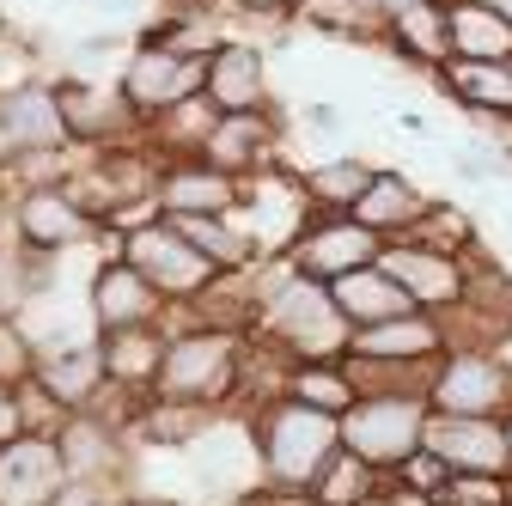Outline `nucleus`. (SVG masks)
<instances>
[{"label":"nucleus","instance_id":"nucleus-37","mask_svg":"<svg viewBox=\"0 0 512 506\" xmlns=\"http://www.w3.org/2000/svg\"><path fill=\"white\" fill-rule=\"evenodd\" d=\"M305 129H311L317 141H342V135H348V116H342L336 104H305Z\"/></svg>","mask_w":512,"mask_h":506},{"label":"nucleus","instance_id":"nucleus-10","mask_svg":"<svg viewBox=\"0 0 512 506\" xmlns=\"http://www.w3.org/2000/svg\"><path fill=\"white\" fill-rule=\"evenodd\" d=\"M86 311H92V336H104V330H141V324H165V299H159V287L128 263V257H110L92 269V281H86Z\"/></svg>","mask_w":512,"mask_h":506},{"label":"nucleus","instance_id":"nucleus-36","mask_svg":"<svg viewBox=\"0 0 512 506\" xmlns=\"http://www.w3.org/2000/svg\"><path fill=\"white\" fill-rule=\"evenodd\" d=\"M31 421H25V391L19 385H0V446H13V439H25Z\"/></svg>","mask_w":512,"mask_h":506},{"label":"nucleus","instance_id":"nucleus-27","mask_svg":"<svg viewBox=\"0 0 512 506\" xmlns=\"http://www.w3.org/2000/svg\"><path fill=\"white\" fill-rule=\"evenodd\" d=\"M293 19L336 43H384V25H391L378 0H299Z\"/></svg>","mask_w":512,"mask_h":506},{"label":"nucleus","instance_id":"nucleus-25","mask_svg":"<svg viewBox=\"0 0 512 506\" xmlns=\"http://www.w3.org/2000/svg\"><path fill=\"white\" fill-rule=\"evenodd\" d=\"M445 31L464 61H512V19L488 0H445Z\"/></svg>","mask_w":512,"mask_h":506},{"label":"nucleus","instance_id":"nucleus-20","mask_svg":"<svg viewBox=\"0 0 512 506\" xmlns=\"http://www.w3.org/2000/svg\"><path fill=\"white\" fill-rule=\"evenodd\" d=\"M104 385H110V372H104V360H98V336L61 348V354H43V366H37V391H43L49 403H61L68 415L92 409V403L104 397Z\"/></svg>","mask_w":512,"mask_h":506},{"label":"nucleus","instance_id":"nucleus-46","mask_svg":"<svg viewBox=\"0 0 512 506\" xmlns=\"http://www.w3.org/2000/svg\"><path fill=\"white\" fill-rule=\"evenodd\" d=\"M506 506H512V500H506Z\"/></svg>","mask_w":512,"mask_h":506},{"label":"nucleus","instance_id":"nucleus-33","mask_svg":"<svg viewBox=\"0 0 512 506\" xmlns=\"http://www.w3.org/2000/svg\"><path fill=\"white\" fill-rule=\"evenodd\" d=\"M506 500H512L506 476H452L439 506H506Z\"/></svg>","mask_w":512,"mask_h":506},{"label":"nucleus","instance_id":"nucleus-40","mask_svg":"<svg viewBox=\"0 0 512 506\" xmlns=\"http://www.w3.org/2000/svg\"><path fill=\"white\" fill-rule=\"evenodd\" d=\"M122 506H177V500H141V494H128Z\"/></svg>","mask_w":512,"mask_h":506},{"label":"nucleus","instance_id":"nucleus-14","mask_svg":"<svg viewBox=\"0 0 512 506\" xmlns=\"http://www.w3.org/2000/svg\"><path fill=\"white\" fill-rule=\"evenodd\" d=\"M202 98L220 110V116H244V110H275V92H269V55L244 43V37H226L208 49V80H202Z\"/></svg>","mask_w":512,"mask_h":506},{"label":"nucleus","instance_id":"nucleus-6","mask_svg":"<svg viewBox=\"0 0 512 506\" xmlns=\"http://www.w3.org/2000/svg\"><path fill=\"white\" fill-rule=\"evenodd\" d=\"M427 409L433 415H512V360L500 348H445L427 378Z\"/></svg>","mask_w":512,"mask_h":506},{"label":"nucleus","instance_id":"nucleus-17","mask_svg":"<svg viewBox=\"0 0 512 506\" xmlns=\"http://www.w3.org/2000/svg\"><path fill=\"white\" fill-rule=\"evenodd\" d=\"M55 446H61V464L80 482H128V433L92 409L68 415L55 427Z\"/></svg>","mask_w":512,"mask_h":506},{"label":"nucleus","instance_id":"nucleus-45","mask_svg":"<svg viewBox=\"0 0 512 506\" xmlns=\"http://www.w3.org/2000/svg\"><path fill=\"white\" fill-rule=\"evenodd\" d=\"M506 488H512V476H506Z\"/></svg>","mask_w":512,"mask_h":506},{"label":"nucleus","instance_id":"nucleus-11","mask_svg":"<svg viewBox=\"0 0 512 506\" xmlns=\"http://www.w3.org/2000/svg\"><path fill=\"white\" fill-rule=\"evenodd\" d=\"M421 452H433L452 476H512L506 421H488V415H433Z\"/></svg>","mask_w":512,"mask_h":506},{"label":"nucleus","instance_id":"nucleus-21","mask_svg":"<svg viewBox=\"0 0 512 506\" xmlns=\"http://www.w3.org/2000/svg\"><path fill=\"white\" fill-rule=\"evenodd\" d=\"M384 49H391L397 61H409V68H421V74H439L445 61H452L445 0H421V7H409V13H391V25H384Z\"/></svg>","mask_w":512,"mask_h":506},{"label":"nucleus","instance_id":"nucleus-18","mask_svg":"<svg viewBox=\"0 0 512 506\" xmlns=\"http://www.w3.org/2000/svg\"><path fill=\"white\" fill-rule=\"evenodd\" d=\"M427 214H433V196H427L409 171H397V165H378L372 189L354 202V220L372 226L384 244H391V238H415L427 226Z\"/></svg>","mask_w":512,"mask_h":506},{"label":"nucleus","instance_id":"nucleus-16","mask_svg":"<svg viewBox=\"0 0 512 506\" xmlns=\"http://www.w3.org/2000/svg\"><path fill=\"white\" fill-rule=\"evenodd\" d=\"M61 488H68V464L55 433H25L0 446V506H55Z\"/></svg>","mask_w":512,"mask_h":506},{"label":"nucleus","instance_id":"nucleus-2","mask_svg":"<svg viewBox=\"0 0 512 506\" xmlns=\"http://www.w3.org/2000/svg\"><path fill=\"white\" fill-rule=\"evenodd\" d=\"M165 330H171V342H165V366H159V391L153 397L232 409L250 336L244 330H214V324H189V318L183 324L165 318Z\"/></svg>","mask_w":512,"mask_h":506},{"label":"nucleus","instance_id":"nucleus-13","mask_svg":"<svg viewBox=\"0 0 512 506\" xmlns=\"http://www.w3.org/2000/svg\"><path fill=\"white\" fill-rule=\"evenodd\" d=\"M244 177H232V171H220V165H208V159H171L165 171H159V214L165 220H226V214H238L244 208Z\"/></svg>","mask_w":512,"mask_h":506},{"label":"nucleus","instance_id":"nucleus-19","mask_svg":"<svg viewBox=\"0 0 512 506\" xmlns=\"http://www.w3.org/2000/svg\"><path fill=\"white\" fill-rule=\"evenodd\" d=\"M165 342H171L165 324L104 330V336H98V360H104V372H110V385H116V391H135V397H153V391H159V366H165Z\"/></svg>","mask_w":512,"mask_h":506},{"label":"nucleus","instance_id":"nucleus-1","mask_svg":"<svg viewBox=\"0 0 512 506\" xmlns=\"http://www.w3.org/2000/svg\"><path fill=\"white\" fill-rule=\"evenodd\" d=\"M244 427H250V446H256V470H263V482L269 488H287V494H311L317 476L330 470V458L342 452V421L324 415V409H305L293 397L263 403Z\"/></svg>","mask_w":512,"mask_h":506},{"label":"nucleus","instance_id":"nucleus-9","mask_svg":"<svg viewBox=\"0 0 512 506\" xmlns=\"http://www.w3.org/2000/svg\"><path fill=\"white\" fill-rule=\"evenodd\" d=\"M378 269L391 275L421 311H452V305H464V293H470V263H464V250H445V244H433V238H391L378 250Z\"/></svg>","mask_w":512,"mask_h":506},{"label":"nucleus","instance_id":"nucleus-4","mask_svg":"<svg viewBox=\"0 0 512 506\" xmlns=\"http://www.w3.org/2000/svg\"><path fill=\"white\" fill-rule=\"evenodd\" d=\"M7 232L13 244L37 250V257H61V250H80V244H98L110 238L98 226V214L68 189V177H55V183H31V189H13V202H7ZM116 250V244H110Z\"/></svg>","mask_w":512,"mask_h":506},{"label":"nucleus","instance_id":"nucleus-24","mask_svg":"<svg viewBox=\"0 0 512 506\" xmlns=\"http://www.w3.org/2000/svg\"><path fill=\"white\" fill-rule=\"evenodd\" d=\"M220 421H226V409L147 397V409H141V421H135V439H141L147 452H189V446H196V439H208Z\"/></svg>","mask_w":512,"mask_h":506},{"label":"nucleus","instance_id":"nucleus-31","mask_svg":"<svg viewBox=\"0 0 512 506\" xmlns=\"http://www.w3.org/2000/svg\"><path fill=\"white\" fill-rule=\"evenodd\" d=\"M384 482H391V476H384V470H372L366 458H354V452H336V458H330V470L317 476L311 500H317V506H366V500H372Z\"/></svg>","mask_w":512,"mask_h":506},{"label":"nucleus","instance_id":"nucleus-34","mask_svg":"<svg viewBox=\"0 0 512 506\" xmlns=\"http://www.w3.org/2000/svg\"><path fill=\"white\" fill-rule=\"evenodd\" d=\"M397 482L415 488V494H427V500H445V488H452V470H445L433 452H415V458L397 470Z\"/></svg>","mask_w":512,"mask_h":506},{"label":"nucleus","instance_id":"nucleus-32","mask_svg":"<svg viewBox=\"0 0 512 506\" xmlns=\"http://www.w3.org/2000/svg\"><path fill=\"white\" fill-rule=\"evenodd\" d=\"M43 366L37 336L25 330V318H0V385H31Z\"/></svg>","mask_w":512,"mask_h":506},{"label":"nucleus","instance_id":"nucleus-8","mask_svg":"<svg viewBox=\"0 0 512 506\" xmlns=\"http://www.w3.org/2000/svg\"><path fill=\"white\" fill-rule=\"evenodd\" d=\"M202 80H208V55H183V49H159V43H135L128 68L116 74L128 110H135L141 122H159L177 104L202 98Z\"/></svg>","mask_w":512,"mask_h":506},{"label":"nucleus","instance_id":"nucleus-22","mask_svg":"<svg viewBox=\"0 0 512 506\" xmlns=\"http://www.w3.org/2000/svg\"><path fill=\"white\" fill-rule=\"evenodd\" d=\"M433 80L464 116H488V110L512 116V61H464V55H452Z\"/></svg>","mask_w":512,"mask_h":506},{"label":"nucleus","instance_id":"nucleus-44","mask_svg":"<svg viewBox=\"0 0 512 506\" xmlns=\"http://www.w3.org/2000/svg\"><path fill=\"white\" fill-rule=\"evenodd\" d=\"M506 439H512V415H506Z\"/></svg>","mask_w":512,"mask_h":506},{"label":"nucleus","instance_id":"nucleus-23","mask_svg":"<svg viewBox=\"0 0 512 506\" xmlns=\"http://www.w3.org/2000/svg\"><path fill=\"white\" fill-rule=\"evenodd\" d=\"M330 299H336V311L348 318V330H372V324H391V318H403V311H421L391 275H384L378 263L372 269H354V275H342L336 287H330Z\"/></svg>","mask_w":512,"mask_h":506},{"label":"nucleus","instance_id":"nucleus-35","mask_svg":"<svg viewBox=\"0 0 512 506\" xmlns=\"http://www.w3.org/2000/svg\"><path fill=\"white\" fill-rule=\"evenodd\" d=\"M128 500V482H80L68 476V488L55 494V506H122Z\"/></svg>","mask_w":512,"mask_h":506},{"label":"nucleus","instance_id":"nucleus-26","mask_svg":"<svg viewBox=\"0 0 512 506\" xmlns=\"http://www.w3.org/2000/svg\"><path fill=\"white\" fill-rule=\"evenodd\" d=\"M372 177H378V165L372 159H317V165H305L299 171V196H305V208H317V214H354V202L372 189Z\"/></svg>","mask_w":512,"mask_h":506},{"label":"nucleus","instance_id":"nucleus-7","mask_svg":"<svg viewBox=\"0 0 512 506\" xmlns=\"http://www.w3.org/2000/svg\"><path fill=\"white\" fill-rule=\"evenodd\" d=\"M378 250H384V238L372 232V226H360L354 214H305V226L293 232V244L281 250V257L305 275V281H324V287H336L342 275H354V269H372L378 263Z\"/></svg>","mask_w":512,"mask_h":506},{"label":"nucleus","instance_id":"nucleus-41","mask_svg":"<svg viewBox=\"0 0 512 506\" xmlns=\"http://www.w3.org/2000/svg\"><path fill=\"white\" fill-rule=\"evenodd\" d=\"M92 7H135V0H92Z\"/></svg>","mask_w":512,"mask_h":506},{"label":"nucleus","instance_id":"nucleus-29","mask_svg":"<svg viewBox=\"0 0 512 506\" xmlns=\"http://www.w3.org/2000/svg\"><path fill=\"white\" fill-rule=\"evenodd\" d=\"M49 287H55V257H37L0 232V318H25Z\"/></svg>","mask_w":512,"mask_h":506},{"label":"nucleus","instance_id":"nucleus-43","mask_svg":"<svg viewBox=\"0 0 512 506\" xmlns=\"http://www.w3.org/2000/svg\"><path fill=\"white\" fill-rule=\"evenodd\" d=\"M500 354H506V360H512V336H506V342H500Z\"/></svg>","mask_w":512,"mask_h":506},{"label":"nucleus","instance_id":"nucleus-12","mask_svg":"<svg viewBox=\"0 0 512 506\" xmlns=\"http://www.w3.org/2000/svg\"><path fill=\"white\" fill-rule=\"evenodd\" d=\"M68 122H61L55 80H13L0 86V153H68Z\"/></svg>","mask_w":512,"mask_h":506},{"label":"nucleus","instance_id":"nucleus-42","mask_svg":"<svg viewBox=\"0 0 512 506\" xmlns=\"http://www.w3.org/2000/svg\"><path fill=\"white\" fill-rule=\"evenodd\" d=\"M488 7H500V13H506V19H512V0H488Z\"/></svg>","mask_w":512,"mask_h":506},{"label":"nucleus","instance_id":"nucleus-15","mask_svg":"<svg viewBox=\"0 0 512 506\" xmlns=\"http://www.w3.org/2000/svg\"><path fill=\"white\" fill-rule=\"evenodd\" d=\"M281 116L275 110H244V116H220L214 129H208V141H202V153L196 159H208V165H220V171H232V177H269V171H281L275 165V147H281Z\"/></svg>","mask_w":512,"mask_h":506},{"label":"nucleus","instance_id":"nucleus-38","mask_svg":"<svg viewBox=\"0 0 512 506\" xmlns=\"http://www.w3.org/2000/svg\"><path fill=\"white\" fill-rule=\"evenodd\" d=\"M226 7L244 13V19H269V25H281V19L299 13V0H226Z\"/></svg>","mask_w":512,"mask_h":506},{"label":"nucleus","instance_id":"nucleus-30","mask_svg":"<svg viewBox=\"0 0 512 506\" xmlns=\"http://www.w3.org/2000/svg\"><path fill=\"white\" fill-rule=\"evenodd\" d=\"M177 226L220 275H250L256 269V232L238 226V214H226V220H177Z\"/></svg>","mask_w":512,"mask_h":506},{"label":"nucleus","instance_id":"nucleus-39","mask_svg":"<svg viewBox=\"0 0 512 506\" xmlns=\"http://www.w3.org/2000/svg\"><path fill=\"white\" fill-rule=\"evenodd\" d=\"M397 122H403L409 135H427V116H421V110H397Z\"/></svg>","mask_w":512,"mask_h":506},{"label":"nucleus","instance_id":"nucleus-3","mask_svg":"<svg viewBox=\"0 0 512 506\" xmlns=\"http://www.w3.org/2000/svg\"><path fill=\"white\" fill-rule=\"evenodd\" d=\"M427 421H433L427 391H360V403L342 415V452L397 476L427 446Z\"/></svg>","mask_w":512,"mask_h":506},{"label":"nucleus","instance_id":"nucleus-28","mask_svg":"<svg viewBox=\"0 0 512 506\" xmlns=\"http://www.w3.org/2000/svg\"><path fill=\"white\" fill-rule=\"evenodd\" d=\"M287 397L342 421V415L360 403V385H354L348 360H293V366H287Z\"/></svg>","mask_w":512,"mask_h":506},{"label":"nucleus","instance_id":"nucleus-5","mask_svg":"<svg viewBox=\"0 0 512 506\" xmlns=\"http://www.w3.org/2000/svg\"><path fill=\"white\" fill-rule=\"evenodd\" d=\"M116 257H128L153 287H159V299L165 305H196L214 281H220V269L202 257L196 244L183 238V226L177 220H147V226H135V232H122L116 238Z\"/></svg>","mask_w":512,"mask_h":506}]
</instances>
